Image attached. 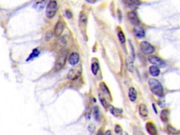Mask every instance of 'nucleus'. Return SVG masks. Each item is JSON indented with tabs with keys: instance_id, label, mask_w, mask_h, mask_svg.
Returning a JSON list of instances; mask_svg holds the SVG:
<instances>
[{
	"instance_id": "f3484780",
	"label": "nucleus",
	"mask_w": 180,
	"mask_h": 135,
	"mask_svg": "<svg viewBox=\"0 0 180 135\" xmlns=\"http://www.w3.org/2000/svg\"><path fill=\"white\" fill-rule=\"evenodd\" d=\"M100 87H101V91L103 93V94L106 96H108V97H111V93H110L109 90H108V87H106V85L104 83H101L100 84Z\"/></svg>"
},
{
	"instance_id": "f03ea898",
	"label": "nucleus",
	"mask_w": 180,
	"mask_h": 135,
	"mask_svg": "<svg viewBox=\"0 0 180 135\" xmlns=\"http://www.w3.org/2000/svg\"><path fill=\"white\" fill-rule=\"evenodd\" d=\"M68 53L67 50H63L60 52L57 58V61H56L55 68L57 70H60L64 66L68 57Z\"/></svg>"
},
{
	"instance_id": "2eb2a0df",
	"label": "nucleus",
	"mask_w": 180,
	"mask_h": 135,
	"mask_svg": "<svg viewBox=\"0 0 180 135\" xmlns=\"http://www.w3.org/2000/svg\"><path fill=\"white\" fill-rule=\"evenodd\" d=\"M149 72L152 76L153 77H157L160 73V70L159 68L155 66V65H151L149 67Z\"/></svg>"
},
{
	"instance_id": "9d476101",
	"label": "nucleus",
	"mask_w": 180,
	"mask_h": 135,
	"mask_svg": "<svg viewBox=\"0 0 180 135\" xmlns=\"http://www.w3.org/2000/svg\"><path fill=\"white\" fill-rule=\"evenodd\" d=\"M80 61V56L76 52H73L69 56V63L72 65H76Z\"/></svg>"
},
{
	"instance_id": "9b49d317",
	"label": "nucleus",
	"mask_w": 180,
	"mask_h": 135,
	"mask_svg": "<svg viewBox=\"0 0 180 135\" xmlns=\"http://www.w3.org/2000/svg\"><path fill=\"white\" fill-rule=\"evenodd\" d=\"M134 33L138 38H142L145 36V31L143 28L139 26H136L133 30Z\"/></svg>"
},
{
	"instance_id": "4be33fe9",
	"label": "nucleus",
	"mask_w": 180,
	"mask_h": 135,
	"mask_svg": "<svg viewBox=\"0 0 180 135\" xmlns=\"http://www.w3.org/2000/svg\"><path fill=\"white\" fill-rule=\"evenodd\" d=\"M118 38L119 40H120V42H121L122 44H125V35H124V33L122 31H120L118 34Z\"/></svg>"
},
{
	"instance_id": "393cba45",
	"label": "nucleus",
	"mask_w": 180,
	"mask_h": 135,
	"mask_svg": "<svg viewBox=\"0 0 180 135\" xmlns=\"http://www.w3.org/2000/svg\"><path fill=\"white\" fill-rule=\"evenodd\" d=\"M100 101H101V104H102L103 107H104V108H106H106L108 107V102H107V101H106V99H105L104 98H103V97H100Z\"/></svg>"
},
{
	"instance_id": "c85d7f7f",
	"label": "nucleus",
	"mask_w": 180,
	"mask_h": 135,
	"mask_svg": "<svg viewBox=\"0 0 180 135\" xmlns=\"http://www.w3.org/2000/svg\"><path fill=\"white\" fill-rule=\"evenodd\" d=\"M97 135H104V133L103 132V131L101 130V129H100L97 132Z\"/></svg>"
},
{
	"instance_id": "bb28decb",
	"label": "nucleus",
	"mask_w": 180,
	"mask_h": 135,
	"mask_svg": "<svg viewBox=\"0 0 180 135\" xmlns=\"http://www.w3.org/2000/svg\"><path fill=\"white\" fill-rule=\"evenodd\" d=\"M122 127L120 125H116L115 127V132L117 133V134H121L122 133Z\"/></svg>"
},
{
	"instance_id": "4468645a",
	"label": "nucleus",
	"mask_w": 180,
	"mask_h": 135,
	"mask_svg": "<svg viewBox=\"0 0 180 135\" xmlns=\"http://www.w3.org/2000/svg\"><path fill=\"white\" fill-rule=\"evenodd\" d=\"M79 22H80V26L81 28H85L87 25V15L84 13H80V18H79Z\"/></svg>"
},
{
	"instance_id": "dca6fc26",
	"label": "nucleus",
	"mask_w": 180,
	"mask_h": 135,
	"mask_svg": "<svg viewBox=\"0 0 180 135\" xmlns=\"http://www.w3.org/2000/svg\"><path fill=\"white\" fill-rule=\"evenodd\" d=\"M110 111H111V113L113 116H116V117H119L123 114V110L120 109H117V108L113 107V106H110Z\"/></svg>"
},
{
	"instance_id": "c756f323",
	"label": "nucleus",
	"mask_w": 180,
	"mask_h": 135,
	"mask_svg": "<svg viewBox=\"0 0 180 135\" xmlns=\"http://www.w3.org/2000/svg\"><path fill=\"white\" fill-rule=\"evenodd\" d=\"M104 135H112L111 131H110V130L106 131V133H105V134H104Z\"/></svg>"
},
{
	"instance_id": "412c9836",
	"label": "nucleus",
	"mask_w": 180,
	"mask_h": 135,
	"mask_svg": "<svg viewBox=\"0 0 180 135\" xmlns=\"http://www.w3.org/2000/svg\"><path fill=\"white\" fill-rule=\"evenodd\" d=\"M98 69H99V65H98V63L94 62V63L91 64V71H92L94 75H96Z\"/></svg>"
},
{
	"instance_id": "423d86ee",
	"label": "nucleus",
	"mask_w": 180,
	"mask_h": 135,
	"mask_svg": "<svg viewBox=\"0 0 180 135\" xmlns=\"http://www.w3.org/2000/svg\"><path fill=\"white\" fill-rule=\"evenodd\" d=\"M81 70L80 68H72L69 70L67 75L68 79L69 80H75L81 75Z\"/></svg>"
},
{
	"instance_id": "a211bd4d",
	"label": "nucleus",
	"mask_w": 180,
	"mask_h": 135,
	"mask_svg": "<svg viewBox=\"0 0 180 135\" xmlns=\"http://www.w3.org/2000/svg\"><path fill=\"white\" fill-rule=\"evenodd\" d=\"M168 116H169V111L167 109H164L162 111L160 114V118L163 122H167L168 120Z\"/></svg>"
},
{
	"instance_id": "39448f33",
	"label": "nucleus",
	"mask_w": 180,
	"mask_h": 135,
	"mask_svg": "<svg viewBox=\"0 0 180 135\" xmlns=\"http://www.w3.org/2000/svg\"><path fill=\"white\" fill-rule=\"evenodd\" d=\"M149 61L158 68H164L165 66V62L159 57L156 56H151L149 58Z\"/></svg>"
},
{
	"instance_id": "7c9ffc66",
	"label": "nucleus",
	"mask_w": 180,
	"mask_h": 135,
	"mask_svg": "<svg viewBox=\"0 0 180 135\" xmlns=\"http://www.w3.org/2000/svg\"><path fill=\"white\" fill-rule=\"evenodd\" d=\"M123 135H128V134H127V132H124V134H123Z\"/></svg>"
},
{
	"instance_id": "f257e3e1",
	"label": "nucleus",
	"mask_w": 180,
	"mask_h": 135,
	"mask_svg": "<svg viewBox=\"0 0 180 135\" xmlns=\"http://www.w3.org/2000/svg\"><path fill=\"white\" fill-rule=\"evenodd\" d=\"M149 85L151 91L157 97H163L164 96V90L162 84L158 80L154 78H151L149 80Z\"/></svg>"
},
{
	"instance_id": "20e7f679",
	"label": "nucleus",
	"mask_w": 180,
	"mask_h": 135,
	"mask_svg": "<svg viewBox=\"0 0 180 135\" xmlns=\"http://www.w3.org/2000/svg\"><path fill=\"white\" fill-rule=\"evenodd\" d=\"M140 47L142 52L145 54H151L155 51V48L148 42L144 41L141 42Z\"/></svg>"
},
{
	"instance_id": "6e6552de",
	"label": "nucleus",
	"mask_w": 180,
	"mask_h": 135,
	"mask_svg": "<svg viewBox=\"0 0 180 135\" xmlns=\"http://www.w3.org/2000/svg\"><path fill=\"white\" fill-rule=\"evenodd\" d=\"M127 16H128L129 20L131 21V23L134 25H139L140 23L137 13L135 11H130L127 13Z\"/></svg>"
},
{
	"instance_id": "b1692460",
	"label": "nucleus",
	"mask_w": 180,
	"mask_h": 135,
	"mask_svg": "<svg viewBox=\"0 0 180 135\" xmlns=\"http://www.w3.org/2000/svg\"><path fill=\"white\" fill-rule=\"evenodd\" d=\"M133 61H132V59L130 58H128V60H127V67H128V69L129 70H130V71L132 72V68H133Z\"/></svg>"
},
{
	"instance_id": "5701e85b",
	"label": "nucleus",
	"mask_w": 180,
	"mask_h": 135,
	"mask_svg": "<svg viewBox=\"0 0 180 135\" xmlns=\"http://www.w3.org/2000/svg\"><path fill=\"white\" fill-rule=\"evenodd\" d=\"M39 54H40V52H39V51L37 49H34L33 53L31 54L30 55V56H29L28 60H30V59H33L34 58H35V57H37V56L39 55Z\"/></svg>"
},
{
	"instance_id": "1a4fd4ad",
	"label": "nucleus",
	"mask_w": 180,
	"mask_h": 135,
	"mask_svg": "<svg viewBox=\"0 0 180 135\" xmlns=\"http://www.w3.org/2000/svg\"><path fill=\"white\" fill-rule=\"evenodd\" d=\"M146 128H147L148 132L151 135H158V131L156 129L155 125L151 122H149L146 125Z\"/></svg>"
},
{
	"instance_id": "7ed1b4c3",
	"label": "nucleus",
	"mask_w": 180,
	"mask_h": 135,
	"mask_svg": "<svg viewBox=\"0 0 180 135\" xmlns=\"http://www.w3.org/2000/svg\"><path fill=\"white\" fill-rule=\"evenodd\" d=\"M58 9V4L56 1H49L46 9V15L49 18L55 16Z\"/></svg>"
},
{
	"instance_id": "0eeeda50",
	"label": "nucleus",
	"mask_w": 180,
	"mask_h": 135,
	"mask_svg": "<svg viewBox=\"0 0 180 135\" xmlns=\"http://www.w3.org/2000/svg\"><path fill=\"white\" fill-rule=\"evenodd\" d=\"M64 28H65V23L63 21L57 22L54 28V35L56 36H60L64 30Z\"/></svg>"
},
{
	"instance_id": "f8f14e48",
	"label": "nucleus",
	"mask_w": 180,
	"mask_h": 135,
	"mask_svg": "<svg viewBox=\"0 0 180 135\" xmlns=\"http://www.w3.org/2000/svg\"><path fill=\"white\" fill-rule=\"evenodd\" d=\"M128 97L130 100L132 101V102H135L137 99V93L136 89L134 88V87H130V89H129V93H128Z\"/></svg>"
},
{
	"instance_id": "aec40b11",
	"label": "nucleus",
	"mask_w": 180,
	"mask_h": 135,
	"mask_svg": "<svg viewBox=\"0 0 180 135\" xmlns=\"http://www.w3.org/2000/svg\"><path fill=\"white\" fill-rule=\"evenodd\" d=\"M167 131H168V132L170 133V134H174V135L179 134L180 133V131L177 130L176 128H174V127L170 125H169L167 126Z\"/></svg>"
},
{
	"instance_id": "6ab92c4d",
	"label": "nucleus",
	"mask_w": 180,
	"mask_h": 135,
	"mask_svg": "<svg viewBox=\"0 0 180 135\" xmlns=\"http://www.w3.org/2000/svg\"><path fill=\"white\" fill-rule=\"evenodd\" d=\"M125 3L129 6V7H131V8L137 7L138 5L141 4L140 1H131V0H130V1H125Z\"/></svg>"
},
{
	"instance_id": "a878e982",
	"label": "nucleus",
	"mask_w": 180,
	"mask_h": 135,
	"mask_svg": "<svg viewBox=\"0 0 180 135\" xmlns=\"http://www.w3.org/2000/svg\"><path fill=\"white\" fill-rule=\"evenodd\" d=\"M94 113L95 118H96V120H98V118H99V111H98V109L97 107L94 108Z\"/></svg>"
},
{
	"instance_id": "cd10ccee",
	"label": "nucleus",
	"mask_w": 180,
	"mask_h": 135,
	"mask_svg": "<svg viewBox=\"0 0 180 135\" xmlns=\"http://www.w3.org/2000/svg\"><path fill=\"white\" fill-rule=\"evenodd\" d=\"M66 15H67V17L68 18H71V17H72V13H71L70 11H66Z\"/></svg>"
},
{
	"instance_id": "ddd939ff",
	"label": "nucleus",
	"mask_w": 180,
	"mask_h": 135,
	"mask_svg": "<svg viewBox=\"0 0 180 135\" xmlns=\"http://www.w3.org/2000/svg\"><path fill=\"white\" fill-rule=\"evenodd\" d=\"M139 113L142 117H147L149 114V111H148L147 106L144 104H140L139 107Z\"/></svg>"
}]
</instances>
